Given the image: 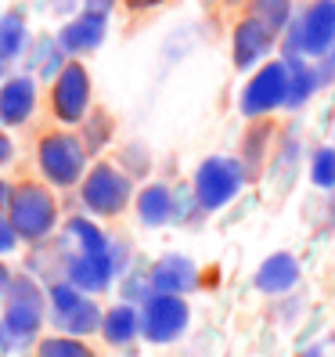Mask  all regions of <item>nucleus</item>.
I'll use <instances>...</instances> for the list:
<instances>
[{
	"instance_id": "1",
	"label": "nucleus",
	"mask_w": 335,
	"mask_h": 357,
	"mask_svg": "<svg viewBox=\"0 0 335 357\" xmlns=\"http://www.w3.org/2000/svg\"><path fill=\"white\" fill-rule=\"evenodd\" d=\"M40 325H44V292L29 278L11 282V300L4 310V325H0V347H22L40 332Z\"/></svg>"
},
{
	"instance_id": "2",
	"label": "nucleus",
	"mask_w": 335,
	"mask_h": 357,
	"mask_svg": "<svg viewBox=\"0 0 335 357\" xmlns=\"http://www.w3.org/2000/svg\"><path fill=\"white\" fill-rule=\"evenodd\" d=\"M11 227H15V235L18 238H26V242H36V238H44L51 235V227L58 220V209H54V199L47 195V188H40V184H22V188H15L11 192Z\"/></svg>"
},
{
	"instance_id": "3",
	"label": "nucleus",
	"mask_w": 335,
	"mask_h": 357,
	"mask_svg": "<svg viewBox=\"0 0 335 357\" xmlns=\"http://www.w3.org/2000/svg\"><path fill=\"white\" fill-rule=\"evenodd\" d=\"M245 166L231 155H213V159H205L198 166V174H195V199L202 209H220L227 206L235 195H238V188L245 184Z\"/></svg>"
},
{
	"instance_id": "4",
	"label": "nucleus",
	"mask_w": 335,
	"mask_h": 357,
	"mask_svg": "<svg viewBox=\"0 0 335 357\" xmlns=\"http://www.w3.org/2000/svg\"><path fill=\"white\" fill-rule=\"evenodd\" d=\"M288 47L299 54H328L335 47V0H313L299 15Z\"/></svg>"
},
{
	"instance_id": "5",
	"label": "nucleus",
	"mask_w": 335,
	"mask_h": 357,
	"mask_svg": "<svg viewBox=\"0 0 335 357\" xmlns=\"http://www.w3.org/2000/svg\"><path fill=\"white\" fill-rule=\"evenodd\" d=\"M130 202V177L119 174L116 166H94L83 181V206L98 217H116Z\"/></svg>"
},
{
	"instance_id": "6",
	"label": "nucleus",
	"mask_w": 335,
	"mask_h": 357,
	"mask_svg": "<svg viewBox=\"0 0 335 357\" xmlns=\"http://www.w3.org/2000/svg\"><path fill=\"white\" fill-rule=\"evenodd\" d=\"M83 162H87V152L83 144L69 134H47L40 141V170L47 174L51 184L69 188L83 177Z\"/></svg>"
},
{
	"instance_id": "7",
	"label": "nucleus",
	"mask_w": 335,
	"mask_h": 357,
	"mask_svg": "<svg viewBox=\"0 0 335 357\" xmlns=\"http://www.w3.org/2000/svg\"><path fill=\"white\" fill-rule=\"evenodd\" d=\"M184 328H187V303L180 296H162V292H152V296L144 300V310H141L144 340L173 343Z\"/></svg>"
},
{
	"instance_id": "8",
	"label": "nucleus",
	"mask_w": 335,
	"mask_h": 357,
	"mask_svg": "<svg viewBox=\"0 0 335 357\" xmlns=\"http://www.w3.org/2000/svg\"><path fill=\"white\" fill-rule=\"evenodd\" d=\"M288 101V61H267V66L249 79L242 91V112L245 116H263L270 109Z\"/></svg>"
},
{
	"instance_id": "9",
	"label": "nucleus",
	"mask_w": 335,
	"mask_h": 357,
	"mask_svg": "<svg viewBox=\"0 0 335 357\" xmlns=\"http://www.w3.org/2000/svg\"><path fill=\"white\" fill-rule=\"evenodd\" d=\"M87 105H91V76L83 66L69 61L65 73L54 79V112L65 123H79L87 116Z\"/></svg>"
},
{
	"instance_id": "10",
	"label": "nucleus",
	"mask_w": 335,
	"mask_h": 357,
	"mask_svg": "<svg viewBox=\"0 0 335 357\" xmlns=\"http://www.w3.org/2000/svg\"><path fill=\"white\" fill-rule=\"evenodd\" d=\"M148 282H152V292H162V296H180V292H192L198 285V267L187 257H180V253H170V257H162L148 271Z\"/></svg>"
},
{
	"instance_id": "11",
	"label": "nucleus",
	"mask_w": 335,
	"mask_h": 357,
	"mask_svg": "<svg viewBox=\"0 0 335 357\" xmlns=\"http://www.w3.org/2000/svg\"><path fill=\"white\" fill-rule=\"evenodd\" d=\"M112 257L109 253H79L69 260V285H76L79 292H101V289H109L112 282Z\"/></svg>"
},
{
	"instance_id": "12",
	"label": "nucleus",
	"mask_w": 335,
	"mask_h": 357,
	"mask_svg": "<svg viewBox=\"0 0 335 357\" xmlns=\"http://www.w3.org/2000/svg\"><path fill=\"white\" fill-rule=\"evenodd\" d=\"M36 105V87L29 76H15L8 79L4 87H0V123L4 127H18V123H26L29 112Z\"/></svg>"
},
{
	"instance_id": "13",
	"label": "nucleus",
	"mask_w": 335,
	"mask_h": 357,
	"mask_svg": "<svg viewBox=\"0 0 335 357\" xmlns=\"http://www.w3.org/2000/svg\"><path fill=\"white\" fill-rule=\"evenodd\" d=\"M270 44H274V33H270L263 22H256V18H245V22L235 29V66L238 69L256 66V61L270 51Z\"/></svg>"
},
{
	"instance_id": "14",
	"label": "nucleus",
	"mask_w": 335,
	"mask_h": 357,
	"mask_svg": "<svg viewBox=\"0 0 335 357\" xmlns=\"http://www.w3.org/2000/svg\"><path fill=\"white\" fill-rule=\"evenodd\" d=\"M299 282V260L292 253H274L267 257L256 271V289L260 292H270V296H278V292H288L292 285Z\"/></svg>"
},
{
	"instance_id": "15",
	"label": "nucleus",
	"mask_w": 335,
	"mask_h": 357,
	"mask_svg": "<svg viewBox=\"0 0 335 357\" xmlns=\"http://www.w3.org/2000/svg\"><path fill=\"white\" fill-rule=\"evenodd\" d=\"M104 40V15H91L83 11L79 18H72V22L61 29L58 44L65 47L69 54H79V51H94L98 44Z\"/></svg>"
},
{
	"instance_id": "16",
	"label": "nucleus",
	"mask_w": 335,
	"mask_h": 357,
	"mask_svg": "<svg viewBox=\"0 0 335 357\" xmlns=\"http://www.w3.org/2000/svg\"><path fill=\"white\" fill-rule=\"evenodd\" d=\"M101 310H98V303L94 300H87L83 296L79 303H72V307H65V310H54V325L58 328H65L72 340H79V335H91V332H98L101 328Z\"/></svg>"
},
{
	"instance_id": "17",
	"label": "nucleus",
	"mask_w": 335,
	"mask_h": 357,
	"mask_svg": "<svg viewBox=\"0 0 335 357\" xmlns=\"http://www.w3.org/2000/svg\"><path fill=\"white\" fill-rule=\"evenodd\" d=\"M137 217H141V224H148V227H162L166 220L173 217V192L166 184H148L137 195Z\"/></svg>"
},
{
	"instance_id": "18",
	"label": "nucleus",
	"mask_w": 335,
	"mask_h": 357,
	"mask_svg": "<svg viewBox=\"0 0 335 357\" xmlns=\"http://www.w3.org/2000/svg\"><path fill=\"white\" fill-rule=\"evenodd\" d=\"M101 332H104V340L116 343V347L130 343L134 335L141 332V314H137V307H130V303L112 307L109 314H104V321H101Z\"/></svg>"
},
{
	"instance_id": "19",
	"label": "nucleus",
	"mask_w": 335,
	"mask_h": 357,
	"mask_svg": "<svg viewBox=\"0 0 335 357\" xmlns=\"http://www.w3.org/2000/svg\"><path fill=\"white\" fill-rule=\"evenodd\" d=\"M318 73H313L306 61H299V58H288V101L285 105H292V109H296V105H303L313 91H318Z\"/></svg>"
},
{
	"instance_id": "20",
	"label": "nucleus",
	"mask_w": 335,
	"mask_h": 357,
	"mask_svg": "<svg viewBox=\"0 0 335 357\" xmlns=\"http://www.w3.org/2000/svg\"><path fill=\"white\" fill-rule=\"evenodd\" d=\"M22 44H26V22L18 11H11V15L0 18V61L15 58L22 51Z\"/></svg>"
},
{
	"instance_id": "21",
	"label": "nucleus",
	"mask_w": 335,
	"mask_h": 357,
	"mask_svg": "<svg viewBox=\"0 0 335 357\" xmlns=\"http://www.w3.org/2000/svg\"><path fill=\"white\" fill-rule=\"evenodd\" d=\"M69 235L79 242L83 253H109V238H104V231H101V227H94L91 220L72 217V220H69Z\"/></svg>"
},
{
	"instance_id": "22",
	"label": "nucleus",
	"mask_w": 335,
	"mask_h": 357,
	"mask_svg": "<svg viewBox=\"0 0 335 357\" xmlns=\"http://www.w3.org/2000/svg\"><path fill=\"white\" fill-rule=\"evenodd\" d=\"M288 15H292L288 0H256V4H253V18L263 22L270 33H281L288 26Z\"/></svg>"
},
{
	"instance_id": "23",
	"label": "nucleus",
	"mask_w": 335,
	"mask_h": 357,
	"mask_svg": "<svg viewBox=\"0 0 335 357\" xmlns=\"http://www.w3.org/2000/svg\"><path fill=\"white\" fill-rule=\"evenodd\" d=\"M36 357H94V350L87 343L72 340V335H51V340L40 343Z\"/></svg>"
},
{
	"instance_id": "24",
	"label": "nucleus",
	"mask_w": 335,
	"mask_h": 357,
	"mask_svg": "<svg viewBox=\"0 0 335 357\" xmlns=\"http://www.w3.org/2000/svg\"><path fill=\"white\" fill-rule=\"evenodd\" d=\"M310 181L318 188H335V149H321L310 162Z\"/></svg>"
},
{
	"instance_id": "25",
	"label": "nucleus",
	"mask_w": 335,
	"mask_h": 357,
	"mask_svg": "<svg viewBox=\"0 0 335 357\" xmlns=\"http://www.w3.org/2000/svg\"><path fill=\"white\" fill-rule=\"evenodd\" d=\"M109 119H104V116H94L91 123H87V144H91V149H101V144H104V137H109Z\"/></svg>"
},
{
	"instance_id": "26",
	"label": "nucleus",
	"mask_w": 335,
	"mask_h": 357,
	"mask_svg": "<svg viewBox=\"0 0 335 357\" xmlns=\"http://www.w3.org/2000/svg\"><path fill=\"white\" fill-rule=\"evenodd\" d=\"M40 73H44V79H58L61 73H65V66H61V54L47 44V61L40 66Z\"/></svg>"
},
{
	"instance_id": "27",
	"label": "nucleus",
	"mask_w": 335,
	"mask_h": 357,
	"mask_svg": "<svg viewBox=\"0 0 335 357\" xmlns=\"http://www.w3.org/2000/svg\"><path fill=\"white\" fill-rule=\"evenodd\" d=\"M15 242H18V235H15L11 220H4V217H0V253H11V249H15Z\"/></svg>"
},
{
	"instance_id": "28",
	"label": "nucleus",
	"mask_w": 335,
	"mask_h": 357,
	"mask_svg": "<svg viewBox=\"0 0 335 357\" xmlns=\"http://www.w3.org/2000/svg\"><path fill=\"white\" fill-rule=\"evenodd\" d=\"M148 289H152V282L130 278V282H127V296H130V300H141V296H148Z\"/></svg>"
},
{
	"instance_id": "29",
	"label": "nucleus",
	"mask_w": 335,
	"mask_h": 357,
	"mask_svg": "<svg viewBox=\"0 0 335 357\" xmlns=\"http://www.w3.org/2000/svg\"><path fill=\"white\" fill-rule=\"evenodd\" d=\"M83 4H87L91 15H109V8L116 4V0H83Z\"/></svg>"
},
{
	"instance_id": "30",
	"label": "nucleus",
	"mask_w": 335,
	"mask_h": 357,
	"mask_svg": "<svg viewBox=\"0 0 335 357\" xmlns=\"http://www.w3.org/2000/svg\"><path fill=\"white\" fill-rule=\"evenodd\" d=\"M8 159H11V141H8L4 134H0V166H4Z\"/></svg>"
},
{
	"instance_id": "31",
	"label": "nucleus",
	"mask_w": 335,
	"mask_h": 357,
	"mask_svg": "<svg viewBox=\"0 0 335 357\" xmlns=\"http://www.w3.org/2000/svg\"><path fill=\"white\" fill-rule=\"evenodd\" d=\"M8 289H11V271L0 264V292H8Z\"/></svg>"
},
{
	"instance_id": "32",
	"label": "nucleus",
	"mask_w": 335,
	"mask_h": 357,
	"mask_svg": "<svg viewBox=\"0 0 335 357\" xmlns=\"http://www.w3.org/2000/svg\"><path fill=\"white\" fill-rule=\"evenodd\" d=\"M130 8H155V4H162V0H127Z\"/></svg>"
},
{
	"instance_id": "33",
	"label": "nucleus",
	"mask_w": 335,
	"mask_h": 357,
	"mask_svg": "<svg viewBox=\"0 0 335 357\" xmlns=\"http://www.w3.org/2000/svg\"><path fill=\"white\" fill-rule=\"evenodd\" d=\"M4 202H11V188L0 181V206H4Z\"/></svg>"
},
{
	"instance_id": "34",
	"label": "nucleus",
	"mask_w": 335,
	"mask_h": 357,
	"mask_svg": "<svg viewBox=\"0 0 335 357\" xmlns=\"http://www.w3.org/2000/svg\"><path fill=\"white\" fill-rule=\"evenodd\" d=\"M328 69L335 73V47H332V54H328Z\"/></svg>"
},
{
	"instance_id": "35",
	"label": "nucleus",
	"mask_w": 335,
	"mask_h": 357,
	"mask_svg": "<svg viewBox=\"0 0 335 357\" xmlns=\"http://www.w3.org/2000/svg\"><path fill=\"white\" fill-rule=\"evenodd\" d=\"M306 357H321V350H310V354H306Z\"/></svg>"
},
{
	"instance_id": "36",
	"label": "nucleus",
	"mask_w": 335,
	"mask_h": 357,
	"mask_svg": "<svg viewBox=\"0 0 335 357\" xmlns=\"http://www.w3.org/2000/svg\"><path fill=\"white\" fill-rule=\"evenodd\" d=\"M0 76H4V61H0Z\"/></svg>"
}]
</instances>
